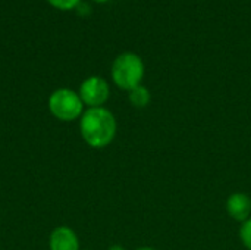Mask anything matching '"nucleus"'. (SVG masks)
Returning <instances> with one entry per match:
<instances>
[{
	"instance_id": "nucleus-1",
	"label": "nucleus",
	"mask_w": 251,
	"mask_h": 250,
	"mask_svg": "<svg viewBox=\"0 0 251 250\" xmlns=\"http://www.w3.org/2000/svg\"><path fill=\"white\" fill-rule=\"evenodd\" d=\"M116 118L115 115L101 108H88L84 111L79 122V131L84 141L93 149L107 147L116 137Z\"/></svg>"
},
{
	"instance_id": "nucleus-2",
	"label": "nucleus",
	"mask_w": 251,
	"mask_h": 250,
	"mask_svg": "<svg viewBox=\"0 0 251 250\" xmlns=\"http://www.w3.org/2000/svg\"><path fill=\"white\" fill-rule=\"evenodd\" d=\"M144 62L134 52H124L116 56L112 63V80L118 88L131 91L141 85L144 78Z\"/></svg>"
},
{
	"instance_id": "nucleus-3",
	"label": "nucleus",
	"mask_w": 251,
	"mask_h": 250,
	"mask_svg": "<svg viewBox=\"0 0 251 250\" xmlns=\"http://www.w3.org/2000/svg\"><path fill=\"white\" fill-rule=\"evenodd\" d=\"M84 103L79 94L69 88H59L53 91L49 97V109L51 115L62 121L71 122L82 116L84 113Z\"/></svg>"
},
{
	"instance_id": "nucleus-4",
	"label": "nucleus",
	"mask_w": 251,
	"mask_h": 250,
	"mask_svg": "<svg viewBox=\"0 0 251 250\" xmlns=\"http://www.w3.org/2000/svg\"><path fill=\"white\" fill-rule=\"evenodd\" d=\"M78 94L82 103L87 105L88 108H101L109 100L110 87L104 78L93 75L82 81Z\"/></svg>"
},
{
	"instance_id": "nucleus-5",
	"label": "nucleus",
	"mask_w": 251,
	"mask_h": 250,
	"mask_svg": "<svg viewBox=\"0 0 251 250\" xmlns=\"http://www.w3.org/2000/svg\"><path fill=\"white\" fill-rule=\"evenodd\" d=\"M49 248L50 250H81L76 233L65 225L57 227L51 231L49 239Z\"/></svg>"
},
{
	"instance_id": "nucleus-6",
	"label": "nucleus",
	"mask_w": 251,
	"mask_h": 250,
	"mask_svg": "<svg viewBox=\"0 0 251 250\" xmlns=\"http://www.w3.org/2000/svg\"><path fill=\"white\" fill-rule=\"evenodd\" d=\"M226 212L235 221H247L251 217V197L240 192L232 193L226 200Z\"/></svg>"
},
{
	"instance_id": "nucleus-7",
	"label": "nucleus",
	"mask_w": 251,
	"mask_h": 250,
	"mask_svg": "<svg viewBox=\"0 0 251 250\" xmlns=\"http://www.w3.org/2000/svg\"><path fill=\"white\" fill-rule=\"evenodd\" d=\"M128 99H129V103L134 108L143 109V108L149 106V103L151 100V94H150L149 88L141 84V85L132 88L131 91H128Z\"/></svg>"
},
{
	"instance_id": "nucleus-8",
	"label": "nucleus",
	"mask_w": 251,
	"mask_h": 250,
	"mask_svg": "<svg viewBox=\"0 0 251 250\" xmlns=\"http://www.w3.org/2000/svg\"><path fill=\"white\" fill-rule=\"evenodd\" d=\"M240 240L247 249L251 250V217L240 227Z\"/></svg>"
},
{
	"instance_id": "nucleus-9",
	"label": "nucleus",
	"mask_w": 251,
	"mask_h": 250,
	"mask_svg": "<svg viewBox=\"0 0 251 250\" xmlns=\"http://www.w3.org/2000/svg\"><path fill=\"white\" fill-rule=\"evenodd\" d=\"M47 1L59 10H72L76 9L78 4L81 3V0H47Z\"/></svg>"
},
{
	"instance_id": "nucleus-10",
	"label": "nucleus",
	"mask_w": 251,
	"mask_h": 250,
	"mask_svg": "<svg viewBox=\"0 0 251 250\" xmlns=\"http://www.w3.org/2000/svg\"><path fill=\"white\" fill-rule=\"evenodd\" d=\"M76 9H78V12H79V13H88V12H90V6H88V4H85V3H79Z\"/></svg>"
},
{
	"instance_id": "nucleus-11",
	"label": "nucleus",
	"mask_w": 251,
	"mask_h": 250,
	"mask_svg": "<svg viewBox=\"0 0 251 250\" xmlns=\"http://www.w3.org/2000/svg\"><path fill=\"white\" fill-rule=\"evenodd\" d=\"M107 250H125V248L121 246V245H113V246H110Z\"/></svg>"
},
{
	"instance_id": "nucleus-12",
	"label": "nucleus",
	"mask_w": 251,
	"mask_h": 250,
	"mask_svg": "<svg viewBox=\"0 0 251 250\" xmlns=\"http://www.w3.org/2000/svg\"><path fill=\"white\" fill-rule=\"evenodd\" d=\"M135 250H157L154 248H150V246H141V248H137Z\"/></svg>"
},
{
	"instance_id": "nucleus-13",
	"label": "nucleus",
	"mask_w": 251,
	"mask_h": 250,
	"mask_svg": "<svg viewBox=\"0 0 251 250\" xmlns=\"http://www.w3.org/2000/svg\"><path fill=\"white\" fill-rule=\"evenodd\" d=\"M93 1H96V3H106V1H109V0H93Z\"/></svg>"
}]
</instances>
